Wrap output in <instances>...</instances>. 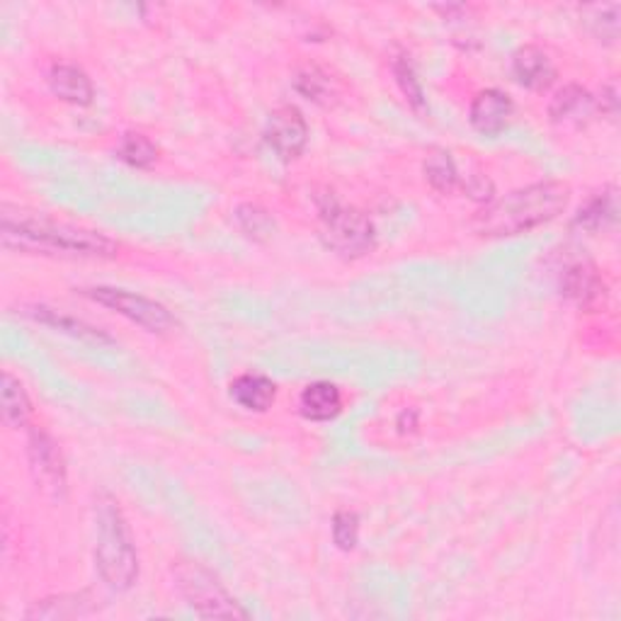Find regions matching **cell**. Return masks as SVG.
Returning <instances> with one entry per match:
<instances>
[{"label":"cell","instance_id":"cell-1","mask_svg":"<svg viewBox=\"0 0 621 621\" xmlns=\"http://www.w3.org/2000/svg\"><path fill=\"white\" fill-rule=\"evenodd\" d=\"M0 241L8 251L47 257H115L119 245L105 233L3 207Z\"/></svg>","mask_w":621,"mask_h":621},{"label":"cell","instance_id":"cell-2","mask_svg":"<svg viewBox=\"0 0 621 621\" xmlns=\"http://www.w3.org/2000/svg\"><path fill=\"white\" fill-rule=\"evenodd\" d=\"M568 202L571 187L566 183L541 180V183L513 189L505 197L491 199L471 219V229L483 239H510L561 217Z\"/></svg>","mask_w":621,"mask_h":621},{"label":"cell","instance_id":"cell-3","mask_svg":"<svg viewBox=\"0 0 621 621\" xmlns=\"http://www.w3.org/2000/svg\"><path fill=\"white\" fill-rule=\"evenodd\" d=\"M95 566L100 578L117 593L129 590L139 578V556L127 517L110 493L95 501Z\"/></svg>","mask_w":621,"mask_h":621},{"label":"cell","instance_id":"cell-4","mask_svg":"<svg viewBox=\"0 0 621 621\" xmlns=\"http://www.w3.org/2000/svg\"><path fill=\"white\" fill-rule=\"evenodd\" d=\"M319 211H321L323 239L337 255L347 260H357L375 251L377 231L367 214L355 207L341 205L333 195H325L319 202Z\"/></svg>","mask_w":621,"mask_h":621},{"label":"cell","instance_id":"cell-5","mask_svg":"<svg viewBox=\"0 0 621 621\" xmlns=\"http://www.w3.org/2000/svg\"><path fill=\"white\" fill-rule=\"evenodd\" d=\"M175 585L183 600L199 617L214 619H248L245 609L233 600L231 593L219 583L217 575L197 561H180L173 568Z\"/></svg>","mask_w":621,"mask_h":621},{"label":"cell","instance_id":"cell-6","mask_svg":"<svg viewBox=\"0 0 621 621\" xmlns=\"http://www.w3.org/2000/svg\"><path fill=\"white\" fill-rule=\"evenodd\" d=\"M83 297L100 303V307L124 315L127 321L137 323L143 331L156 333V335L171 333L177 325L173 313L168 311L163 303L143 297V294H134V291L117 289V287H90V289H83Z\"/></svg>","mask_w":621,"mask_h":621},{"label":"cell","instance_id":"cell-7","mask_svg":"<svg viewBox=\"0 0 621 621\" xmlns=\"http://www.w3.org/2000/svg\"><path fill=\"white\" fill-rule=\"evenodd\" d=\"M27 455L37 488L54 501H64L69 473H66V461L59 445L44 430H30Z\"/></svg>","mask_w":621,"mask_h":621},{"label":"cell","instance_id":"cell-8","mask_svg":"<svg viewBox=\"0 0 621 621\" xmlns=\"http://www.w3.org/2000/svg\"><path fill=\"white\" fill-rule=\"evenodd\" d=\"M265 141L281 161H297L309 143V122L301 110L294 105L277 107L267 119Z\"/></svg>","mask_w":621,"mask_h":621},{"label":"cell","instance_id":"cell-9","mask_svg":"<svg viewBox=\"0 0 621 621\" xmlns=\"http://www.w3.org/2000/svg\"><path fill=\"white\" fill-rule=\"evenodd\" d=\"M515 115V105L507 93L498 88H488L476 93L471 100L469 107V122L483 137H498L507 127Z\"/></svg>","mask_w":621,"mask_h":621},{"label":"cell","instance_id":"cell-10","mask_svg":"<svg viewBox=\"0 0 621 621\" xmlns=\"http://www.w3.org/2000/svg\"><path fill=\"white\" fill-rule=\"evenodd\" d=\"M510 69L515 83L532 90V93H547L559 78L556 64H553V59L544 49L534 47V44H525V47H519L513 54Z\"/></svg>","mask_w":621,"mask_h":621},{"label":"cell","instance_id":"cell-11","mask_svg":"<svg viewBox=\"0 0 621 621\" xmlns=\"http://www.w3.org/2000/svg\"><path fill=\"white\" fill-rule=\"evenodd\" d=\"M561 289L566 294V299H571L575 307H580L585 311H593L607 301V285L593 263H573L566 273H563Z\"/></svg>","mask_w":621,"mask_h":621},{"label":"cell","instance_id":"cell-12","mask_svg":"<svg viewBox=\"0 0 621 621\" xmlns=\"http://www.w3.org/2000/svg\"><path fill=\"white\" fill-rule=\"evenodd\" d=\"M597 112L595 97L583 85H563L549 103V119L559 127L583 129L593 122Z\"/></svg>","mask_w":621,"mask_h":621},{"label":"cell","instance_id":"cell-13","mask_svg":"<svg viewBox=\"0 0 621 621\" xmlns=\"http://www.w3.org/2000/svg\"><path fill=\"white\" fill-rule=\"evenodd\" d=\"M47 81H49L51 93L59 100H64V103L78 105V107H85L93 103V97H95L93 81H90L83 69H78V66L73 64H54Z\"/></svg>","mask_w":621,"mask_h":621},{"label":"cell","instance_id":"cell-14","mask_svg":"<svg viewBox=\"0 0 621 621\" xmlns=\"http://www.w3.org/2000/svg\"><path fill=\"white\" fill-rule=\"evenodd\" d=\"M299 411L311 423L335 421L343 411V391L331 381H313L301 391Z\"/></svg>","mask_w":621,"mask_h":621},{"label":"cell","instance_id":"cell-15","mask_svg":"<svg viewBox=\"0 0 621 621\" xmlns=\"http://www.w3.org/2000/svg\"><path fill=\"white\" fill-rule=\"evenodd\" d=\"M229 393L235 405H241L243 411H251V413H265L273 409L277 401L275 381L263 375H253V371L235 377L231 381Z\"/></svg>","mask_w":621,"mask_h":621},{"label":"cell","instance_id":"cell-16","mask_svg":"<svg viewBox=\"0 0 621 621\" xmlns=\"http://www.w3.org/2000/svg\"><path fill=\"white\" fill-rule=\"evenodd\" d=\"M27 315H32V319L44 323V325H51V329H56V331L69 333L71 337H78V341H83V343H93V345L112 343V337L105 331H100V329H95V325H90L81 319H73V315L64 313V311H56V309H49V307H35V309L27 311Z\"/></svg>","mask_w":621,"mask_h":621},{"label":"cell","instance_id":"cell-17","mask_svg":"<svg viewBox=\"0 0 621 621\" xmlns=\"http://www.w3.org/2000/svg\"><path fill=\"white\" fill-rule=\"evenodd\" d=\"M0 413H3V423L10 430L27 427L32 417V401L27 391L10 371H3V383H0Z\"/></svg>","mask_w":621,"mask_h":621},{"label":"cell","instance_id":"cell-18","mask_svg":"<svg viewBox=\"0 0 621 621\" xmlns=\"http://www.w3.org/2000/svg\"><path fill=\"white\" fill-rule=\"evenodd\" d=\"M617 217V197H614V189H602L593 195L590 199L585 202V205L578 209L573 219V229H580V231H600L605 229L607 223H612Z\"/></svg>","mask_w":621,"mask_h":621},{"label":"cell","instance_id":"cell-19","mask_svg":"<svg viewBox=\"0 0 621 621\" xmlns=\"http://www.w3.org/2000/svg\"><path fill=\"white\" fill-rule=\"evenodd\" d=\"M423 171H425V180L430 183V187L442 192V195H451V192L461 187L459 168L449 151H433L425 158Z\"/></svg>","mask_w":621,"mask_h":621},{"label":"cell","instance_id":"cell-20","mask_svg":"<svg viewBox=\"0 0 621 621\" xmlns=\"http://www.w3.org/2000/svg\"><path fill=\"white\" fill-rule=\"evenodd\" d=\"M90 602L88 593L81 595H61V597H47V600L37 602L35 607L27 612V619H71V617H81L90 609L83 605Z\"/></svg>","mask_w":621,"mask_h":621},{"label":"cell","instance_id":"cell-21","mask_svg":"<svg viewBox=\"0 0 621 621\" xmlns=\"http://www.w3.org/2000/svg\"><path fill=\"white\" fill-rule=\"evenodd\" d=\"M235 221H239V229L248 235V239L255 243H265L273 239L275 233L273 214L257 205H241L235 209Z\"/></svg>","mask_w":621,"mask_h":621},{"label":"cell","instance_id":"cell-22","mask_svg":"<svg viewBox=\"0 0 621 621\" xmlns=\"http://www.w3.org/2000/svg\"><path fill=\"white\" fill-rule=\"evenodd\" d=\"M117 158L131 168H151L158 161V149L149 137L129 131L117 143Z\"/></svg>","mask_w":621,"mask_h":621},{"label":"cell","instance_id":"cell-23","mask_svg":"<svg viewBox=\"0 0 621 621\" xmlns=\"http://www.w3.org/2000/svg\"><path fill=\"white\" fill-rule=\"evenodd\" d=\"M393 76H396V83L401 88V93L409 100L413 110H423L425 107V93H423V85L417 81L415 69H413V61L411 56H396L393 59Z\"/></svg>","mask_w":621,"mask_h":621},{"label":"cell","instance_id":"cell-24","mask_svg":"<svg viewBox=\"0 0 621 621\" xmlns=\"http://www.w3.org/2000/svg\"><path fill=\"white\" fill-rule=\"evenodd\" d=\"M294 85H297L299 93L303 97L313 100V103H329V95H333V85H331V78L325 76L319 66H307V69H301L294 78Z\"/></svg>","mask_w":621,"mask_h":621},{"label":"cell","instance_id":"cell-25","mask_svg":"<svg viewBox=\"0 0 621 621\" xmlns=\"http://www.w3.org/2000/svg\"><path fill=\"white\" fill-rule=\"evenodd\" d=\"M585 13H593L595 18L590 22V30L597 39L602 42H617L619 37V5H595L585 8Z\"/></svg>","mask_w":621,"mask_h":621},{"label":"cell","instance_id":"cell-26","mask_svg":"<svg viewBox=\"0 0 621 621\" xmlns=\"http://www.w3.org/2000/svg\"><path fill=\"white\" fill-rule=\"evenodd\" d=\"M333 541L337 549L353 551L359 541V517L353 510H337L333 517Z\"/></svg>","mask_w":621,"mask_h":621},{"label":"cell","instance_id":"cell-27","mask_svg":"<svg viewBox=\"0 0 621 621\" xmlns=\"http://www.w3.org/2000/svg\"><path fill=\"white\" fill-rule=\"evenodd\" d=\"M595 105H597V110L605 112L607 117H612V119L617 117V112H619V88H617L614 81L607 83L602 88L600 100H595Z\"/></svg>","mask_w":621,"mask_h":621}]
</instances>
